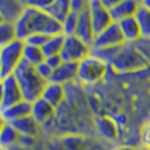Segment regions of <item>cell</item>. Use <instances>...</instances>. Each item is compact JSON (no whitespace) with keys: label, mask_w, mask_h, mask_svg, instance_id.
Segmentation results:
<instances>
[{"label":"cell","mask_w":150,"mask_h":150,"mask_svg":"<svg viewBox=\"0 0 150 150\" xmlns=\"http://www.w3.org/2000/svg\"><path fill=\"white\" fill-rule=\"evenodd\" d=\"M14 27L16 38L23 42L34 34H42L50 38L62 34L61 23L55 21L43 10L27 5H25L22 15L16 21Z\"/></svg>","instance_id":"1"},{"label":"cell","mask_w":150,"mask_h":150,"mask_svg":"<svg viewBox=\"0 0 150 150\" xmlns=\"http://www.w3.org/2000/svg\"><path fill=\"white\" fill-rule=\"evenodd\" d=\"M13 76L19 86L24 100L30 103L41 98L46 83H49L38 75L36 68L24 60L16 68Z\"/></svg>","instance_id":"2"},{"label":"cell","mask_w":150,"mask_h":150,"mask_svg":"<svg viewBox=\"0 0 150 150\" xmlns=\"http://www.w3.org/2000/svg\"><path fill=\"white\" fill-rule=\"evenodd\" d=\"M110 64L120 74L139 72L149 68L141 53L137 50L134 44L131 43H124L119 46Z\"/></svg>","instance_id":"3"},{"label":"cell","mask_w":150,"mask_h":150,"mask_svg":"<svg viewBox=\"0 0 150 150\" xmlns=\"http://www.w3.org/2000/svg\"><path fill=\"white\" fill-rule=\"evenodd\" d=\"M107 68L106 62L89 54L78 63L77 79L85 85H94L105 77Z\"/></svg>","instance_id":"4"},{"label":"cell","mask_w":150,"mask_h":150,"mask_svg":"<svg viewBox=\"0 0 150 150\" xmlns=\"http://www.w3.org/2000/svg\"><path fill=\"white\" fill-rule=\"evenodd\" d=\"M24 46L25 42L15 38L0 49V69L4 78L13 76L16 68L23 61Z\"/></svg>","instance_id":"5"},{"label":"cell","mask_w":150,"mask_h":150,"mask_svg":"<svg viewBox=\"0 0 150 150\" xmlns=\"http://www.w3.org/2000/svg\"><path fill=\"white\" fill-rule=\"evenodd\" d=\"M90 54V46L83 42L80 38L72 36H64L60 57L63 62L79 63Z\"/></svg>","instance_id":"6"},{"label":"cell","mask_w":150,"mask_h":150,"mask_svg":"<svg viewBox=\"0 0 150 150\" xmlns=\"http://www.w3.org/2000/svg\"><path fill=\"white\" fill-rule=\"evenodd\" d=\"M125 43L124 38L121 33L120 26L117 23H112L105 30L98 33L94 38L91 49H111L116 47Z\"/></svg>","instance_id":"7"},{"label":"cell","mask_w":150,"mask_h":150,"mask_svg":"<svg viewBox=\"0 0 150 150\" xmlns=\"http://www.w3.org/2000/svg\"><path fill=\"white\" fill-rule=\"evenodd\" d=\"M88 9H89L90 19L93 24V28L95 32V36L102 30H104L113 23L110 10L102 4L100 0H91L88 1Z\"/></svg>","instance_id":"8"},{"label":"cell","mask_w":150,"mask_h":150,"mask_svg":"<svg viewBox=\"0 0 150 150\" xmlns=\"http://www.w3.org/2000/svg\"><path fill=\"white\" fill-rule=\"evenodd\" d=\"M1 86H2L4 99H2V105H1L0 111H4L8 107L24 100L22 91L19 89V86L14 78V76H9V77L4 78Z\"/></svg>","instance_id":"9"},{"label":"cell","mask_w":150,"mask_h":150,"mask_svg":"<svg viewBox=\"0 0 150 150\" xmlns=\"http://www.w3.org/2000/svg\"><path fill=\"white\" fill-rule=\"evenodd\" d=\"M140 7V1L135 0H120L110 8V15L113 23H120L121 21L135 16L137 10Z\"/></svg>","instance_id":"10"},{"label":"cell","mask_w":150,"mask_h":150,"mask_svg":"<svg viewBox=\"0 0 150 150\" xmlns=\"http://www.w3.org/2000/svg\"><path fill=\"white\" fill-rule=\"evenodd\" d=\"M75 36L80 38L83 42H85L89 46H91L93 42H94L95 32H94V28H93V24H91L88 8L86 10H83L80 15H78V22H77Z\"/></svg>","instance_id":"11"},{"label":"cell","mask_w":150,"mask_h":150,"mask_svg":"<svg viewBox=\"0 0 150 150\" xmlns=\"http://www.w3.org/2000/svg\"><path fill=\"white\" fill-rule=\"evenodd\" d=\"M1 112V116L7 123H13L15 121H18L24 117L30 116L32 113V103L22 100L19 103H17L15 105L10 106Z\"/></svg>","instance_id":"12"},{"label":"cell","mask_w":150,"mask_h":150,"mask_svg":"<svg viewBox=\"0 0 150 150\" xmlns=\"http://www.w3.org/2000/svg\"><path fill=\"white\" fill-rule=\"evenodd\" d=\"M77 69H78V63L62 62L60 67L53 70L50 81L64 85V83H69L74 79H77Z\"/></svg>","instance_id":"13"},{"label":"cell","mask_w":150,"mask_h":150,"mask_svg":"<svg viewBox=\"0 0 150 150\" xmlns=\"http://www.w3.org/2000/svg\"><path fill=\"white\" fill-rule=\"evenodd\" d=\"M42 10L62 24V22L70 14V1L69 0H49V2Z\"/></svg>","instance_id":"14"},{"label":"cell","mask_w":150,"mask_h":150,"mask_svg":"<svg viewBox=\"0 0 150 150\" xmlns=\"http://www.w3.org/2000/svg\"><path fill=\"white\" fill-rule=\"evenodd\" d=\"M120 26L121 33L124 38L125 43H131L134 44L135 42H138L141 38V32H140V27L139 24L137 22L135 17H129L120 23H117Z\"/></svg>","instance_id":"15"},{"label":"cell","mask_w":150,"mask_h":150,"mask_svg":"<svg viewBox=\"0 0 150 150\" xmlns=\"http://www.w3.org/2000/svg\"><path fill=\"white\" fill-rule=\"evenodd\" d=\"M55 108L51 104H49L43 98H38V100L32 103V117L38 122V124H43L53 117Z\"/></svg>","instance_id":"16"},{"label":"cell","mask_w":150,"mask_h":150,"mask_svg":"<svg viewBox=\"0 0 150 150\" xmlns=\"http://www.w3.org/2000/svg\"><path fill=\"white\" fill-rule=\"evenodd\" d=\"M25 8L24 2L18 1H0V14L6 23L15 24L16 21L22 15L23 10Z\"/></svg>","instance_id":"17"},{"label":"cell","mask_w":150,"mask_h":150,"mask_svg":"<svg viewBox=\"0 0 150 150\" xmlns=\"http://www.w3.org/2000/svg\"><path fill=\"white\" fill-rule=\"evenodd\" d=\"M41 98H43L54 108H57L64 99V86L49 81L42 93Z\"/></svg>","instance_id":"18"},{"label":"cell","mask_w":150,"mask_h":150,"mask_svg":"<svg viewBox=\"0 0 150 150\" xmlns=\"http://www.w3.org/2000/svg\"><path fill=\"white\" fill-rule=\"evenodd\" d=\"M16 131L23 137H33L36 135L40 129V124L34 120V117H32V115L24 117L18 121H15L13 123H10Z\"/></svg>","instance_id":"19"},{"label":"cell","mask_w":150,"mask_h":150,"mask_svg":"<svg viewBox=\"0 0 150 150\" xmlns=\"http://www.w3.org/2000/svg\"><path fill=\"white\" fill-rule=\"evenodd\" d=\"M21 134L10 123H5L0 130V148H9L19 142Z\"/></svg>","instance_id":"20"},{"label":"cell","mask_w":150,"mask_h":150,"mask_svg":"<svg viewBox=\"0 0 150 150\" xmlns=\"http://www.w3.org/2000/svg\"><path fill=\"white\" fill-rule=\"evenodd\" d=\"M134 17L140 27L141 38L150 40V10L140 4V7L137 10Z\"/></svg>","instance_id":"21"},{"label":"cell","mask_w":150,"mask_h":150,"mask_svg":"<svg viewBox=\"0 0 150 150\" xmlns=\"http://www.w3.org/2000/svg\"><path fill=\"white\" fill-rule=\"evenodd\" d=\"M23 60L26 61L27 63H30L34 67H36L38 64H41L42 62H44L45 57L41 47H36V46L25 43L24 52H23Z\"/></svg>","instance_id":"22"},{"label":"cell","mask_w":150,"mask_h":150,"mask_svg":"<svg viewBox=\"0 0 150 150\" xmlns=\"http://www.w3.org/2000/svg\"><path fill=\"white\" fill-rule=\"evenodd\" d=\"M64 36L60 35H55L51 36L47 40V42L42 46V51L45 58L47 57H52V55H60V52L62 50V45H63Z\"/></svg>","instance_id":"23"},{"label":"cell","mask_w":150,"mask_h":150,"mask_svg":"<svg viewBox=\"0 0 150 150\" xmlns=\"http://www.w3.org/2000/svg\"><path fill=\"white\" fill-rule=\"evenodd\" d=\"M16 38L15 36V27L14 24L10 23H1L0 24V49L8 43H10L11 41H14Z\"/></svg>","instance_id":"24"},{"label":"cell","mask_w":150,"mask_h":150,"mask_svg":"<svg viewBox=\"0 0 150 150\" xmlns=\"http://www.w3.org/2000/svg\"><path fill=\"white\" fill-rule=\"evenodd\" d=\"M77 22H78V15L70 13L67 16V18L61 24V26H62V35L63 36H72V35H75Z\"/></svg>","instance_id":"25"},{"label":"cell","mask_w":150,"mask_h":150,"mask_svg":"<svg viewBox=\"0 0 150 150\" xmlns=\"http://www.w3.org/2000/svg\"><path fill=\"white\" fill-rule=\"evenodd\" d=\"M134 46L137 47V50L141 53V55L146 60L148 67H150V40L140 38L138 42L134 43Z\"/></svg>","instance_id":"26"},{"label":"cell","mask_w":150,"mask_h":150,"mask_svg":"<svg viewBox=\"0 0 150 150\" xmlns=\"http://www.w3.org/2000/svg\"><path fill=\"white\" fill-rule=\"evenodd\" d=\"M50 38V36H46V35H42V34H34V35H30V38L25 41V43L28 45H33V46H36V47H41L47 42V40Z\"/></svg>","instance_id":"27"},{"label":"cell","mask_w":150,"mask_h":150,"mask_svg":"<svg viewBox=\"0 0 150 150\" xmlns=\"http://www.w3.org/2000/svg\"><path fill=\"white\" fill-rule=\"evenodd\" d=\"M140 142L141 146H144L147 148H150V120H148L143 127L141 128L140 132Z\"/></svg>","instance_id":"28"},{"label":"cell","mask_w":150,"mask_h":150,"mask_svg":"<svg viewBox=\"0 0 150 150\" xmlns=\"http://www.w3.org/2000/svg\"><path fill=\"white\" fill-rule=\"evenodd\" d=\"M87 8H88V1H83V0L70 1V13H72V14L80 15Z\"/></svg>","instance_id":"29"},{"label":"cell","mask_w":150,"mask_h":150,"mask_svg":"<svg viewBox=\"0 0 150 150\" xmlns=\"http://www.w3.org/2000/svg\"><path fill=\"white\" fill-rule=\"evenodd\" d=\"M36 71H38V74L44 80H46V81H50V79H51V77H52V74H53V70L51 69V68L49 67L45 62H42L41 64H38V66H36Z\"/></svg>","instance_id":"30"},{"label":"cell","mask_w":150,"mask_h":150,"mask_svg":"<svg viewBox=\"0 0 150 150\" xmlns=\"http://www.w3.org/2000/svg\"><path fill=\"white\" fill-rule=\"evenodd\" d=\"M44 62L51 68L52 70H55L57 68H59L62 64V59H61L60 55H52V57H47L45 58Z\"/></svg>","instance_id":"31"},{"label":"cell","mask_w":150,"mask_h":150,"mask_svg":"<svg viewBox=\"0 0 150 150\" xmlns=\"http://www.w3.org/2000/svg\"><path fill=\"white\" fill-rule=\"evenodd\" d=\"M137 148H134L133 146H131V144H121L119 147H116V148H114L113 150H135Z\"/></svg>","instance_id":"32"},{"label":"cell","mask_w":150,"mask_h":150,"mask_svg":"<svg viewBox=\"0 0 150 150\" xmlns=\"http://www.w3.org/2000/svg\"><path fill=\"white\" fill-rule=\"evenodd\" d=\"M140 4L142 5L143 7H146L147 9L150 10V0H143V1H140Z\"/></svg>","instance_id":"33"},{"label":"cell","mask_w":150,"mask_h":150,"mask_svg":"<svg viewBox=\"0 0 150 150\" xmlns=\"http://www.w3.org/2000/svg\"><path fill=\"white\" fill-rule=\"evenodd\" d=\"M2 99H4V93H2V86L0 83V108H1V105H2Z\"/></svg>","instance_id":"34"},{"label":"cell","mask_w":150,"mask_h":150,"mask_svg":"<svg viewBox=\"0 0 150 150\" xmlns=\"http://www.w3.org/2000/svg\"><path fill=\"white\" fill-rule=\"evenodd\" d=\"M6 122H5V120L2 119V116H1V112H0V130H1V128L4 127V124H5Z\"/></svg>","instance_id":"35"},{"label":"cell","mask_w":150,"mask_h":150,"mask_svg":"<svg viewBox=\"0 0 150 150\" xmlns=\"http://www.w3.org/2000/svg\"><path fill=\"white\" fill-rule=\"evenodd\" d=\"M135 150H150V148H147V147H144V146H140V147H138Z\"/></svg>","instance_id":"36"},{"label":"cell","mask_w":150,"mask_h":150,"mask_svg":"<svg viewBox=\"0 0 150 150\" xmlns=\"http://www.w3.org/2000/svg\"><path fill=\"white\" fill-rule=\"evenodd\" d=\"M2 80H4V77H2V72H1V69H0V83H2Z\"/></svg>","instance_id":"37"},{"label":"cell","mask_w":150,"mask_h":150,"mask_svg":"<svg viewBox=\"0 0 150 150\" xmlns=\"http://www.w3.org/2000/svg\"><path fill=\"white\" fill-rule=\"evenodd\" d=\"M5 22V21H4V18H2V16H1V14H0V24H1V23H4Z\"/></svg>","instance_id":"38"}]
</instances>
